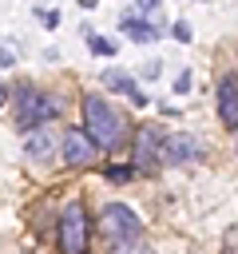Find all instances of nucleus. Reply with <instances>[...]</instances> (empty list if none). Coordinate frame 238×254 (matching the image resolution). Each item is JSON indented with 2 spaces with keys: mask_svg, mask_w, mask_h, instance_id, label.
Here are the masks:
<instances>
[{
  "mask_svg": "<svg viewBox=\"0 0 238 254\" xmlns=\"http://www.w3.org/2000/svg\"><path fill=\"white\" fill-rule=\"evenodd\" d=\"M83 127H87V135L95 139V147H103V151H119L123 147V139H127V123H123V115L103 99V95H83Z\"/></svg>",
  "mask_w": 238,
  "mask_h": 254,
  "instance_id": "obj_1",
  "label": "nucleus"
},
{
  "mask_svg": "<svg viewBox=\"0 0 238 254\" xmlns=\"http://www.w3.org/2000/svg\"><path fill=\"white\" fill-rule=\"evenodd\" d=\"M99 230H103V238L111 242V250L123 246V242H139V234H143L135 210L123 206V202H107V206L99 210Z\"/></svg>",
  "mask_w": 238,
  "mask_h": 254,
  "instance_id": "obj_2",
  "label": "nucleus"
},
{
  "mask_svg": "<svg viewBox=\"0 0 238 254\" xmlns=\"http://www.w3.org/2000/svg\"><path fill=\"white\" fill-rule=\"evenodd\" d=\"M56 115H60V103H56L52 95L32 91V87H24V91L16 95V123H20L24 131H36V127H44V123L56 119Z\"/></svg>",
  "mask_w": 238,
  "mask_h": 254,
  "instance_id": "obj_3",
  "label": "nucleus"
},
{
  "mask_svg": "<svg viewBox=\"0 0 238 254\" xmlns=\"http://www.w3.org/2000/svg\"><path fill=\"white\" fill-rule=\"evenodd\" d=\"M60 250L63 254H87V210L83 202H67L60 214Z\"/></svg>",
  "mask_w": 238,
  "mask_h": 254,
  "instance_id": "obj_4",
  "label": "nucleus"
},
{
  "mask_svg": "<svg viewBox=\"0 0 238 254\" xmlns=\"http://www.w3.org/2000/svg\"><path fill=\"white\" fill-rule=\"evenodd\" d=\"M60 155L67 167H87L95 163V139L87 135V127H67L60 139Z\"/></svg>",
  "mask_w": 238,
  "mask_h": 254,
  "instance_id": "obj_5",
  "label": "nucleus"
},
{
  "mask_svg": "<svg viewBox=\"0 0 238 254\" xmlns=\"http://www.w3.org/2000/svg\"><path fill=\"white\" fill-rule=\"evenodd\" d=\"M163 143H167V135L159 131V127H139L135 131V167L139 171H151V167H159V159H163Z\"/></svg>",
  "mask_w": 238,
  "mask_h": 254,
  "instance_id": "obj_6",
  "label": "nucleus"
},
{
  "mask_svg": "<svg viewBox=\"0 0 238 254\" xmlns=\"http://www.w3.org/2000/svg\"><path fill=\"white\" fill-rule=\"evenodd\" d=\"M60 151V139L48 131V127H36V131H28V139H24V159H32V163H44V159H52Z\"/></svg>",
  "mask_w": 238,
  "mask_h": 254,
  "instance_id": "obj_7",
  "label": "nucleus"
},
{
  "mask_svg": "<svg viewBox=\"0 0 238 254\" xmlns=\"http://www.w3.org/2000/svg\"><path fill=\"white\" fill-rule=\"evenodd\" d=\"M218 115L226 127H238V75H222L218 79Z\"/></svg>",
  "mask_w": 238,
  "mask_h": 254,
  "instance_id": "obj_8",
  "label": "nucleus"
},
{
  "mask_svg": "<svg viewBox=\"0 0 238 254\" xmlns=\"http://www.w3.org/2000/svg\"><path fill=\"white\" fill-rule=\"evenodd\" d=\"M202 155V147H198V139H190V135H167V143H163V159L167 163H190V159H198Z\"/></svg>",
  "mask_w": 238,
  "mask_h": 254,
  "instance_id": "obj_9",
  "label": "nucleus"
},
{
  "mask_svg": "<svg viewBox=\"0 0 238 254\" xmlns=\"http://www.w3.org/2000/svg\"><path fill=\"white\" fill-rule=\"evenodd\" d=\"M103 87H115V91L131 95V103H135V107H143V103H147V95L135 87V79H131V75H123V71H115V67H107V71H103Z\"/></svg>",
  "mask_w": 238,
  "mask_h": 254,
  "instance_id": "obj_10",
  "label": "nucleus"
},
{
  "mask_svg": "<svg viewBox=\"0 0 238 254\" xmlns=\"http://www.w3.org/2000/svg\"><path fill=\"white\" fill-rule=\"evenodd\" d=\"M119 24H123V32H127V36H131L135 44H151V40L159 36V32H155V24H147V20H139L135 12H123V20H119Z\"/></svg>",
  "mask_w": 238,
  "mask_h": 254,
  "instance_id": "obj_11",
  "label": "nucleus"
},
{
  "mask_svg": "<svg viewBox=\"0 0 238 254\" xmlns=\"http://www.w3.org/2000/svg\"><path fill=\"white\" fill-rule=\"evenodd\" d=\"M87 48H91V52H99V56H111V52H115V44H111V40H103V36H95V32H87Z\"/></svg>",
  "mask_w": 238,
  "mask_h": 254,
  "instance_id": "obj_12",
  "label": "nucleus"
},
{
  "mask_svg": "<svg viewBox=\"0 0 238 254\" xmlns=\"http://www.w3.org/2000/svg\"><path fill=\"white\" fill-rule=\"evenodd\" d=\"M115 254H147V250H143V242H123V246H115Z\"/></svg>",
  "mask_w": 238,
  "mask_h": 254,
  "instance_id": "obj_13",
  "label": "nucleus"
},
{
  "mask_svg": "<svg viewBox=\"0 0 238 254\" xmlns=\"http://www.w3.org/2000/svg\"><path fill=\"white\" fill-rule=\"evenodd\" d=\"M107 175H111V179H131V175H135V167H111Z\"/></svg>",
  "mask_w": 238,
  "mask_h": 254,
  "instance_id": "obj_14",
  "label": "nucleus"
},
{
  "mask_svg": "<svg viewBox=\"0 0 238 254\" xmlns=\"http://www.w3.org/2000/svg\"><path fill=\"white\" fill-rule=\"evenodd\" d=\"M175 36L186 44V40H190V24H182V20H178V24H175Z\"/></svg>",
  "mask_w": 238,
  "mask_h": 254,
  "instance_id": "obj_15",
  "label": "nucleus"
},
{
  "mask_svg": "<svg viewBox=\"0 0 238 254\" xmlns=\"http://www.w3.org/2000/svg\"><path fill=\"white\" fill-rule=\"evenodd\" d=\"M186 87H190V71H182V75L175 79V91H186Z\"/></svg>",
  "mask_w": 238,
  "mask_h": 254,
  "instance_id": "obj_16",
  "label": "nucleus"
},
{
  "mask_svg": "<svg viewBox=\"0 0 238 254\" xmlns=\"http://www.w3.org/2000/svg\"><path fill=\"white\" fill-rule=\"evenodd\" d=\"M159 4H163V0H139V12H155Z\"/></svg>",
  "mask_w": 238,
  "mask_h": 254,
  "instance_id": "obj_17",
  "label": "nucleus"
},
{
  "mask_svg": "<svg viewBox=\"0 0 238 254\" xmlns=\"http://www.w3.org/2000/svg\"><path fill=\"white\" fill-rule=\"evenodd\" d=\"M4 95H8V91H4V87H0V103H4Z\"/></svg>",
  "mask_w": 238,
  "mask_h": 254,
  "instance_id": "obj_18",
  "label": "nucleus"
}]
</instances>
